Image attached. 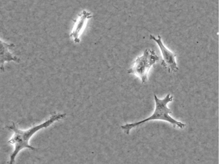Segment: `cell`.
<instances>
[{
  "instance_id": "3957f363",
  "label": "cell",
  "mask_w": 219,
  "mask_h": 164,
  "mask_svg": "<svg viewBox=\"0 0 219 164\" xmlns=\"http://www.w3.org/2000/svg\"><path fill=\"white\" fill-rule=\"evenodd\" d=\"M159 59L154 50L146 49L141 56L136 59L133 66L128 70L127 72L134 74L140 79L142 83H145L147 80L150 69Z\"/></svg>"
},
{
  "instance_id": "7a4b0ae2",
  "label": "cell",
  "mask_w": 219,
  "mask_h": 164,
  "mask_svg": "<svg viewBox=\"0 0 219 164\" xmlns=\"http://www.w3.org/2000/svg\"><path fill=\"white\" fill-rule=\"evenodd\" d=\"M154 97L155 107L153 114L149 117L140 121L127 124L125 125L121 126V128L124 130L126 134H129L130 130L132 128L152 120H160L166 121L172 124L174 127L176 125L181 128L185 126V124L176 120L169 115L171 112L167 107V104L169 102L172 101V96H170V94H169L163 99H160L154 94Z\"/></svg>"
},
{
  "instance_id": "5b68a950",
  "label": "cell",
  "mask_w": 219,
  "mask_h": 164,
  "mask_svg": "<svg viewBox=\"0 0 219 164\" xmlns=\"http://www.w3.org/2000/svg\"><path fill=\"white\" fill-rule=\"evenodd\" d=\"M13 45H9L3 42L1 44L0 68L2 70H4L3 64L5 62L12 60L18 62L19 60L16 57L13 56L8 51V47Z\"/></svg>"
},
{
  "instance_id": "277c9868",
  "label": "cell",
  "mask_w": 219,
  "mask_h": 164,
  "mask_svg": "<svg viewBox=\"0 0 219 164\" xmlns=\"http://www.w3.org/2000/svg\"><path fill=\"white\" fill-rule=\"evenodd\" d=\"M150 39L154 40L157 44L161 51L163 57L161 64L167 67L169 72H176L178 70L177 64L175 61L176 55L169 50L164 45L161 37L158 35V38L152 35H150Z\"/></svg>"
},
{
  "instance_id": "6da1fadb",
  "label": "cell",
  "mask_w": 219,
  "mask_h": 164,
  "mask_svg": "<svg viewBox=\"0 0 219 164\" xmlns=\"http://www.w3.org/2000/svg\"><path fill=\"white\" fill-rule=\"evenodd\" d=\"M65 115V114H59L53 115L45 122L25 131L18 129L13 123V125L7 126L9 129L14 132L12 138L8 142L15 145V150L10 156V164H13L14 162L16 156L22 149L27 148L32 150L35 149L28 143L29 139L35 133L42 128L47 127L54 121L64 118Z\"/></svg>"
}]
</instances>
